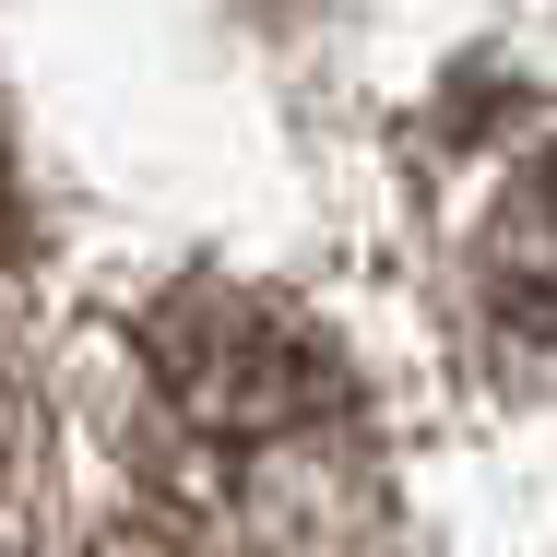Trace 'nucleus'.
I'll return each mask as SVG.
<instances>
[{"label": "nucleus", "instance_id": "f257e3e1", "mask_svg": "<svg viewBox=\"0 0 557 557\" xmlns=\"http://www.w3.org/2000/svg\"><path fill=\"white\" fill-rule=\"evenodd\" d=\"M143 368L202 440H297V428L344 416L333 344L261 297H237V285H178L143 321Z\"/></svg>", "mask_w": 557, "mask_h": 557}, {"label": "nucleus", "instance_id": "f03ea898", "mask_svg": "<svg viewBox=\"0 0 557 557\" xmlns=\"http://www.w3.org/2000/svg\"><path fill=\"white\" fill-rule=\"evenodd\" d=\"M474 297L510 344L557 356V131L498 178V202L474 225Z\"/></svg>", "mask_w": 557, "mask_h": 557}, {"label": "nucleus", "instance_id": "7ed1b4c3", "mask_svg": "<svg viewBox=\"0 0 557 557\" xmlns=\"http://www.w3.org/2000/svg\"><path fill=\"white\" fill-rule=\"evenodd\" d=\"M0 237H12V154H0Z\"/></svg>", "mask_w": 557, "mask_h": 557}]
</instances>
